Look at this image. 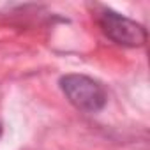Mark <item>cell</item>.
I'll use <instances>...</instances> for the list:
<instances>
[{"instance_id":"obj_1","label":"cell","mask_w":150,"mask_h":150,"mask_svg":"<svg viewBox=\"0 0 150 150\" xmlns=\"http://www.w3.org/2000/svg\"><path fill=\"white\" fill-rule=\"evenodd\" d=\"M58 87L65 99L83 113L96 115L108 104V92L104 85L87 74H64Z\"/></svg>"},{"instance_id":"obj_2","label":"cell","mask_w":150,"mask_h":150,"mask_svg":"<svg viewBox=\"0 0 150 150\" xmlns=\"http://www.w3.org/2000/svg\"><path fill=\"white\" fill-rule=\"evenodd\" d=\"M97 25L110 41L124 48H141L148 41L146 28L141 23L110 7H101L97 13Z\"/></svg>"},{"instance_id":"obj_3","label":"cell","mask_w":150,"mask_h":150,"mask_svg":"<svg viewBox=\"0 0 150 150\" xmlns=\"http://www.w3.org/2000/svg\"><path fill=\"white\" fill-rule=\"evenodd\" d=\"M2 134H4V125H2V122H0V138H2Z\"/></svg>"}]
</instances>
